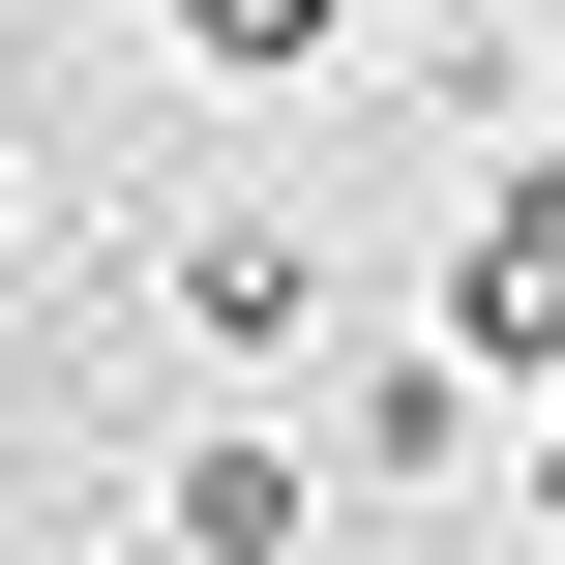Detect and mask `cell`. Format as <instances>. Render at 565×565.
Segmentation results:
<instances>
[{"mask_svg":"<svg viewBox=\"0 0 565 565\" xmlns=\"http://www.w3.org/2000/svg\"><path fill=\"white\" fill-rule=\"evenodd\" d=\"M119 565H179V536H119Z\"/></svg>","mask_w":565,"mask_h":565,"instance_id":"6","label":"cell"},{"mask_svg":"<svg viewBox=\"0 0 565 565\" xmlns=\"http://www.w3.org/2000/svg\"><path fill=\"white\" fill-rule=\"evenodd\" d=\"M298 507H328L298 417H209V447H179V565H298Z\"/></svg>","mask_w":565,"mask_h":565,"instance_id":"3","label":"cell"},{"mask_svg":"<svg viewBox=\"0 0 565 565\" xmlns=\"http://www.w3.org/2000/svg\"><path fill=\"white\" fill-rule=\"evenodd\" d=\"M0 209H30V179H0Z\"/></svg>","mask_w":565,"mask_h":565,"instance_id":"7","label":"cell"},{"mask_svg":"<svg viewBox=\"0 0 565 565\" xmlns=\"http://www.w3.org/2000/svg\"><path fill=\"white\" fill-rule=\"evenodd\" d=\"M447 447H477V358H387V387L328 417V477H447Z\"/></svg>","mask_w":565,"mask_h":565,"instance_id":"4","label":"cell"},{"mask_svg":"<svg viewBox=\"0 0 565 565\" xmlns=\"http://www.w3.org/2000/svg\"><path fill=\"white\" fill-rule=\"evenodd\" d=\"M149 298H179L209 358H298V328H328V238H298V209H179V238H149Z\"/></svg>","mask_w":565,"mask_h":565,"instance_id":"2","label":"cell"},{"mask_svg":"<svg viewBox=\"0 0 565 565\" xmlns=\"http://www.w3.org/2000/svg\"><path fill=\"white\" fill-rule=\"evenodd\" d=\"M536 565H565V477H536Z\"/></svg>","mask_w":565,"mask_h":565,"instance_id":"5","label":"cell"},{"mask_svg":"<svg viewBox=\"0 0 565 565\" xmlns=\"http://www.w3.org/2000/svg\"><path fill=\"white\" fill-rule=\"evenodd\" d=\"M447 358H477V387H565V149L477 179V238H447Z\"/></svg>","mask_w":565,"mask_h":565,"instance_id":"1","label":"cell"}]
</instances>
